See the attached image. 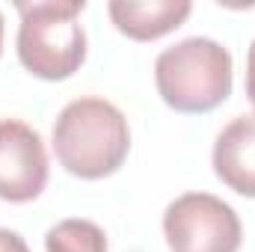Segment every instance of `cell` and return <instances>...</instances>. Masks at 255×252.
Masks as SVG:
<instances>
[{
  "label": "cell",
  "mask_w": 255,
  "mask_h": 252,
  "mask_svg": "<svg viewBox=\"0 0 255 252\" xmlns=\"http://www.w3.org/2000/svg\"><path fill=\"white\" fill-rule=\"evenodd\" d=\"M130 151L122 110L104 98H77L54 122V154L65 172L95 181L113 175Z\"/></svg>",
  "instance_id": "1"
},
{
  "label": "cell",
  "mask_w": 255,
  "mask_h": 252,
  "mask_svg": "<svg viewBox=\"0 0 255 252\" xmlns=\"http://www.w3.org/2000/svg\"><path fill=\"white\" fill-rule=\"evenodd\" d=\"M160 98L178 113H208L232 95V54L205 36L181 39L154 60Z\"/></svg>",
  "instance_id": "2"
},
{
  "label": "cell",
  "mask_w": 255,
  "mask_h": 252,
  "mask_svg": "<svg viewBox=\"0 0 255 252\" xmlns=\"http://www.w3.org/2000/svg\"><path fill=\"white\" fill-rule=\"evenodd\" d=\"M83 0H33L15 3L21 15L18 60L42 80H65L86 60V36L77 24Z\"/></svg>",
  "instance_id": "3"
},
{
  "label": "cell",
  "mask_w": 255,
  "mask_h": 252,
  "mask_svg": "<svg viewBox=\"0 0 255 252\" xmlns=\"http://www.w3.org/2000/svg\"><path fill=\"white\" fill-rule=\"evenodd\" d=\"M163 235L172 252H238L241 220L232 205L211 193H184L163 214Z\"/></svg>",
  "instance_id": "4"
},
{
  "label": "cell",
  "mask_w": 255,
  "mask_h": 252,
  "mask_svg": "<svg viewBox=\"0 0 255 252\" xmlns=\"http://www.w3.org/2000/svg\"><path fill=\"white\" fill-rule=\"evenodd\" d=\"M48 184V151L39 130L18 122H0V199L33 202Z\"/></svg>",
  "instance_id": "5"
},
{
  "label": "cell",
  "mask_w": 255,
  "mask_h": 252,
  "mask_svg": "<svg viewBox=\"0 0 255 252\" xmlns=\"http://www.w3.org/2000/svg\"><path fill=\"white\" fill-rule=\"evenodd\" d=\"M214 172L229 190L255 199V113L238 116L214 142Z\"/></svg>",
  "instance_id": "6"
},
{
  "label": "cell",
  "mask_w": 255,
  "mask_h": 252,
  "mask_svg": "<svg viewBox=\"0 0 255 252\" xmlns=\"http://www.w3.org/2000/svg\"><path fill=\"white\" fill-rule=\"evenodd\" d=\"M107 12L119 33L136 42H151L181 27L193 12L190 0H110Z\"/></svg>",
  "instance_id": "7"
},
{
  "label": "cell",
  "mask_w": 255,
  "mask_h": 252,
  "mask_svg": "<svg viewBox=\"0 0 255 252\" xmlns=\"http://www.w3.org/2000/svg\"><path fill=\"white\" fill-rule=\"evenodd\" d=\"M45 252H107V238L92 220H63L48 229Z\"/></svg>",
  "instance_id": "8"
},
{
  "label": "cell",
  "mask_w": 255,
  "mask_h": 252,
  "mask_svg": "<svg viewBox=\"0 0 255 252\" xmlns=\"http://www.w3.org/2000/svg\"><path fill=\"white\" fill-rule=\"evenodd\" d=\"M0 252H30V250H27V244L18 232L0 229Z\"/></svg>",
  "instance_id": "9"
},
{
  "label": "cell",
  "mask_w": 255,
  "mask_h": 252,
  "mask_svg": "<svg viewBox=\"0 0 255 252\" xmlns=\"http://www.w3.org/2000/svg\"><path fill=\"white\" fill-rule=\"evenodd\" d=\"M247 95L255 107V42L250 45V54H247Z\"/></svg>",
  "instance_id": "10"
},
{
  "label": "cell",
  "mask_w": 255,
  "mask_h": 252,
  "mask_svg": "<svg viewBox=\"0 0 255 252\" xmlns=\"http://www.w3.org/2000/svg\"><path fill=\"white\" fill-rule=\"evenodd\" d=\"M0 51H3V15H0Z\"/></svg>",
  "instance_id": "11"
}]
</instances>
